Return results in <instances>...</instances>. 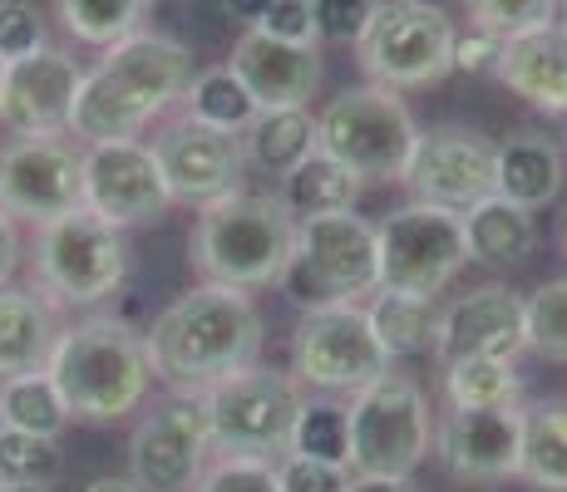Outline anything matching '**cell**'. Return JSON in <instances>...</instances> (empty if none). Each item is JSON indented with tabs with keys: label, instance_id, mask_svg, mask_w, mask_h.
I'll use <instances>...</instances> for the list:
<instances>
[{
	"label": "cell",
	"instance_id": "obj_1",
	"mask_svg": "<svg viewBox=\"0 0 567 492\" xmlns=\"http://www.w3.org/2000/svg\"><path fill=\"white\" fill-rule=\"evenodd\" d=\"M193 84V50L158 30H134L128 40L100 50L84 70L70 108V138L80 148L144 138V128L183 104Z\"/></svg>",
	"mask_w": 567,
	"mask_h": 492
},
{
	"label": "cell",
	"instance_id": "obj_2",
	"mask_svg": "<svg viewBox=\"0 0 567 492\" xmlns=\"http://www.w3.org/2000/svg\"><path fill=\"white\" fill-rule=\"evenodd\" d=\"M261 341L267 325L257 301L233 286H193L144 331L154 379L173 394H207L227 375L257 365Z\"/></svg>",
	"mask_w": 567,
	"mask_h": 492
},
{
	"label": "cell",
	"instance_id": "obj_3",
	"mask_svg": "<svg viewBox=\"0 0 567 492\" xmlns=\"http://www.w3.org/2000/svg\"><path fill=\"white\" fill-rule=\"evenodd\" d=\"M45 375L74 423H124L128 414L144 409L154 389L144 331L118 315H84L74 325H60Z\"/></svg>",
	"mask_w": 567,
	"mask_h": 492
},
{
	"label": "cell",
	"instance_id": "obj_4",
	"mask_svg": "<svg viewBox=\"0 0 567 492\" xmlns=\"http://www.w3.org/2000/svg\"><path fill=\"white\" fill-rule=\"evenodd\" d=\"M291 251H297V217L277 192L257 188H233L198 207V227L188 242L203 286H233L247 295L277 286L291 266Z\"/></svg>",
	"mask_w": 567,
	"mask_h": 492
},
{
	"label": "cell",
	"instance_id": "obj_5",
	"mask_svg": "<svg viewBox=\"0 0 567 492\" xmlns=\"http://www.w3.org/2000/svg\"><path fill=\"white\" fill-rule=\"evenodd\" d=\"M128 237L90 207L40 222L30 237V271L54 311H94L128 281Z\"/></svg>",
	"mask_w": 567,
	"mask_h": 492
},
{
	"label": "cell",
	"instance_id": "obj_6",
	"mask_svg": "<svg viewBox=\"0 0 567 492\" xmlns=\"http://www.w3.org/2000/svg\"><path fill=\"white\" fill-rule=\"evenodd\" d=\"M351 429V478H414V468L434 453V414L420 379L390 365L375 385L346 399Z\"/></svg>",
	"mask_w": 567,
	"mask_h": 492
},
{
	"label": "cell",
	"instance_id": "obj_7",
	"mask_svg": "<svg viewBox=\"0 0 567 492\" xmlns=\"http://www.w3.org/2000/svg\"><path fill=\"white\" fill-rule=\"evenodd\" d=\"M277 286L301 311L370 301L380 291L375 222L361 212H331L297 222V251H291V266Z\"/></svg>",
	"mask_w": 567,
	"mask_h": 492
},
{
	"label": "cell",
	"instance_id": "obj_8",
	"mask_svg": "<svg viewBox=\"0 0 567 492\" xmlns=\"http://www.w3.org/2000/svg\"><path fill=\"white\" fill-rule=\"evenodd\" d=\"M414 138H420V124H414L410 104L395 90H380V84L341 90L316 114V148L341 168H351L361 188L405 178Z\"/></svg>",
	"mask_w": 567,
	"mask_h": 492
},
{
	"label": "cell",
	"instance_id": "obj_9",
	"mask_svg": "<svg viewBox=\"0 0 567 492\" xmlns=\"http://www.w3.org/2000/svg\"><path fill=\"white\" fill-rule=\"evenodd\" d=\"M454 20L444 10L414 6V0H375L355 54L370 84L380 90H430L454 74Z\"/></svg>",
	"mask_w": 567,
	"mask_h": 492
},
{
	"label": "cell",
	"instance_id": "obj_10",
	"mask_svg": "<svg viewBox=\"0 0 567 492\" xmlns=\"http://www.w3.org/2000/svg\"><path fill=\"white\" fill-rule=\"evenodd\" d=\"M301 404L307 389L297 385V375L271 365H247L203 394L213 448L252 458H287Z\"/></svg>",
	"mask_w": 567,
	"mask_h": 492
},
{
	"label": "cell",
	"instance_id": "obj_11",
	"mask_svg": "<svg viewBox=\"0 0 567 492\" xmlns=\"http://www.w3.org/2000/svg\"><path fill=\"white\" fill-rule=\"evenodd\" d=\"M380 242V291L400 295H424L440 301L450 281L468 266V242H464V212L430 202H405L375 222Z\"/></svg>",
	"mask_w": 567,
	"mask_h": 492
},
{
	"label": "cell",
	"instance_id": "obj_12",
	"mask_svg": "<svg viewBox=\"0 0 567 492\" xmlns=\"http://www.w3.org/2000/svg\"><path fill=\"white\" fill-rule=\"evenodd\" d=\"M395 359L370 331L365 305H316L301 311L291 331V375L301 389L316 394H346L375 385Z\"/></svg>",
	"mask_w": 567,
	"mask_h": 492
},
{
	"label": "cell",
	"instance_id": "obj_13",
	"mask_svg": "<svg viewBox=\"0 0 567 492\" xmlns=\"http://www.w3.org/2000/svg\"><path fill=\"white\" fill-rule=\"evenodd\" d=\"M213 429H207L203 394H163L138 409L128 433V478L144 492H193L203 468L213 463Z\"/></svg>",
	"mask_w": 567,
	"mask_h": 492
},
{
	"label": "cell",
	"instance_id": "obj_14",
	"mask_svg": "<svg viewBox=\"0 0 567 492\" xmlns=\"http://www.w3.org/2000/svg\"><path fill=\"white\" fill-rule=\"evenodd\" d=\"M84 207V148L70 134H30L0 144V212L54 222Z\"/></svg>",
	"mask_w": 567,
	"mask_h": 492
},
{
	"label": "cell",
	"instance_id": "obj_15",
	"mask_svg": "<svg viewBox=\"0 0 567 492\" xmlns=\"http://www.w3.org/2000/svg\"><path fill=\"white\" fill-rule=\"evenodd\" d=\"M494 163H498L494 138H484L468 124H434L420 128L400 182L410 188V202L468 212L474 202L494 197Z\"/></svg>",
	"mask_w": 567,
	"mask_h": 492
},
{
	"label": "cell",
	"instance_id": "obj_16",
	"mask_svg": "<svg viewBox=\"0 0 567 492\" xmlns=\"http://www.w3.org/2000/svg\"><path fill=\"white\" fill-rule=\"evenodd\" d=\"M84 207L104 217L109 227L128 232V227L158 222L173 207L163 188L158 158L144 138H118V144L84 148Z\"/></svg>",
	"mask_w": 567,
	"mask_h": 492
},
{
	"label": "cell",
	"instance_id": "obj_17",
	"mask_svg": "<svg viewBox=\"0 0 567 492\" xmlns=\"http://www.w3.org/2000/svg\"><path fill=\"white\" fill-rule=\"evenodd\" d=\"M148 148L158 158L163 188L183 207H207L233 188H243L247 163H243V144L233 134H217V128H203L178 114L173 124L158 128V138Z\"/></svg>",
	"mask_w": 567,
	"mask_h": 492
},
{
	"label": "cell",
	"instance_id": "obj_18",
	"mask_svg": "<svg viewBox=\"0 0 567 492\" xmlns=\"http://www.w3.org/2000/svg\"><path fill=\"white\" fill-rule=\"evenodd\" d=\"M523 341V295L504 281L454 295L440 311V335H434V359H518Z\"/></svg>",
	"mask_w": 567,
	"mask_h": 492
},
{
	"label": "cell",
	"instance_id": "obj_19",
	"mask_svg": "<svg viewBox=\"0 0 567 492\" xmlns=\"http://www.w3.org/2000/svg\"><path fill=\"white\" fill-rule=\"evenodd\" d=\"M523 409H450L434 423V458L460 483H508L518 478Z\"/></svg>",
	"mask_w": 567,
	"mask_h": 492
},
{
	"label": "cell",
	"instance_id": "obj_20",
	"mask_svg": "<svg viewBox=\"0 0 567 492\" xmlns=\"http://www.w3.org/2000/svg\"><path fill=\"white\" fill-rule=\"evenodd\" d=\"M84 70L74 64V54L45 45L30 60L6 64L0 80V128L10 138L30 134H70V108L80 94Z\"/></svg>",
	"mask_w": 567,
	"mask_h": 492
},
{
	"label": "cell",
	"instance_id": "obj_21",
	"mask_svg": "<svg viewBox=\"0 0 567 492\" xmlns=\"http://www.w3.org/2000/svg\"><path fill=\"white\" fill-rule=\"evenodd\" d=\"M227 70L247 84L257 108L311 104V94L321 90V54H316V45H287V40H271L261 30H247L237 40L233 54H227Z\"/></svg>",
	"mask_w": 567,
	"mask_h": 492
},
{
	"label": "cell",
	"instance_id": "obj_22",
	"mask_svg": "<svg viewBox=\"0 0 567 492\" xmlns=\"http://www.w3.org/2000/svg\"><path fill=\"white\" fill-rule=\"evenodd\" d=\"M494 80L514 90L528 108L548 118H567V35L558 25L528 30V35L504 40Z\"/></svg>",
	"mask_w": 567,
	"mask_h": 492
},
{
	"label": "cell",
	"instance_id": "obj_23",
	"mask_svg": "<svg viewBox=\"0 0 567 492\" xmlns=\"http://www.w3.org/2000/svg\"><path fill=\"white\" fill-rule=\"evenodd\" d=\"M60 341V321L45 291L30 286H0V379L35 375L50 365V349Z\"/></svg>",
	"mask_w": 567,
	"mask_h": 492
},
{
	"label": "cell",
	"instance_id": "obj_24",
	"mask_svg": "<svg viewBox=\"0 0 567 492\" xmlns=\"http://www.w3.org/2000/svg\"><path fill=\"white\" fill-rule=\"evenodd\" d=\"M494 192L508 197L523 212L548 207L563 192V148L548 134H533V128L504 138L494 163Z\"/></svg>",
	"mask_w": 567,
	"mask_h": 492
},
{
	"label": "cell",
	"instance_id": "obj_25",
	"mask_svg": "<svg viewBox=\"0 0 567 492\" xmlns=\"http://www.w3.org/2000/svg\"><path fill=\"white\" fill-rule=\"evenodd\" d=\"M243 163L267 178H287L291 168L316 153V114L307 104H291V108H261L252 124L243 128Z\"/></svg>",
	"mask_w": 567,
	"mask_h": 492
},
{
	"label": "cell",
	"instance_id": "obj_26",
	"mask_svg": "<svg viewBox=\"0 0 567 492\" xmlns=\"http://www.w3.org/2000/svg\"><path fill=\"white\" fill-rule=\"evenodd\" d=\"M464 242H468V261H484V266L504 271L533 257L538 227H533V212H523V207L494 192L464 212Z\"/></svg>",
	"mask_w": 567,
	"mask_h": 492
},
{
	"label": "cell",
	"instance_id": "obj_27",
	"mask_svg": "<svg viewBox=\"0 0 567 492\" xmlns=\"http://www.w3.org/2000/svg\"><path fill=\"white\" fill-rule=\"evenodd\" d=\"M370 331L385 345L390 359H420L434 355V335H440V301L424 295H400V291H375L365 305Z\"/></svg>",
	"mask_w": 567,
	"mask_h": 492
},
{
	"label": "cell",
	"instance_id": "obj_28",
	"mask_svg": "<svg viewBox=\"0 0 567 492\" xmlns=\"http://www.w3.org/2000/svg\"><path fill=\"white\" fill-rule=\"evenodd\" d=\"M277 197L287 202V212L297 217V222H307V217H331V212H355V202H361V178L316 148L301 168H291L287 178H281Z\"/></svg>",
	"mask_w": 567,
	"mask_h": 492
},
{
	"label": "cell",
	"instance_id": "obj_29",
	"mask_svg": "<svg viewBox=\"0 0 567 492\" xmlns=\"http://www.w3.org/2000/svg\"><path fill=\"white\" fill-rule=\"evenodd\" d=\"M518 478L538 492H567V404H528L523 409Z\"/></svg>",
	"mask_w": 567,
	"mask_h": 492
},
{
	"label": "cell",
	"instance_id": "obj_30",
	"mask_svg": "<svg viewBox=\"0 0 567 492\" xmlns=\"http://www.w3.org/2000/svg\"><path fill=\"white\" fill-rule=\"evenodd\" d=\"M178 108H183V118H193V124L217 128V134H233V138H243V128L261 114L257 98L247 94V84L237 80L227 64H213V70L193 74V84H188V94H183Z\"/></svg>",
	"mask_w": 567,
	"mask_h": 492
},
{
	"label": "cell",
	"instance_id": "obj_31",
	"mask_svg": "<svg viewBox=\"0 0 567 492\" xmlns=\"http://www.w3.org/2000/svg\"><path fill=\"white\" fill-rule=\"evenodd\" d=\"M444 404L450 409H523L518 359H450Z\"/></svg>",
	"mask_w": 567,
	"mask_h": 492
},
{
	"label": "cell",
	"instance_id": "obj_32",
	"mask_svg": "<svg viewBox=\"0 0 567 492\" xmlns=\"http://www.w3.org/2000/svg\"><path fill=\"white\" fill-rule=\"evenodd\" d=\"M0 419L6 429H20V433H35V439H60L70 429V409H64L60 389L45 369L35 375H16V379H0Z\"/></svg>",
	"mask_w": 567,
	"mask_h": 492
},
{
	"label": "cell",
	"instance_id": "obj_33",
	"mask_svg": "<svg viewBox=\"0 0 567 492\" xmlns=\"http://www.w3.org/2000/svg\"><path fill=\"white\" fill-rule=\"evenodd\" d=\"M148 10H154V0H54L64 35L94 50H109L134 30H144Z\"/></svg>",
	"mask_w": 567,
	"mask_h": 492
},
{
	"label": "cell",
	"instance_id": "obj_34",
	"mask_svg": "<svg viewBox=\"0 0 567 492\" xmlns=\"http://www.w3.org/2000/svg\"><path fill=\"white\" fill-rule=\"evenodd\" d=\"M287 458H311V463H336L346 468L351 458V429H346V404L336 399H311L301 404L297 429H291Z\"/></svg>",
	"mask_w": 567,
	"mask_h": 492
},
{
	"label": "cell",
	"instance_id": "obj_35",
	"mask_svg": "<svg viewBox=\"0 0 567 492\" xmlns=\"http://www.w3.org/2000/svg\"><path fill=\"white\" fill-rule=\"evenodd\" d=\"M64 478L60 439L6 429L0 433V488H54Z\"/></svg>",
	"mask_w": 567,
	"mask_h": 492
},
{
	"label": "cell",
	"instance_id": "obj_36",
	"mask_svg": "<svg viewBox=\"0 0 567 492\" xmlns=\"http://www.w3.org/2000/svg\"><path fill=\"white\" fill-rule=\"evenodd\" d=\"M523 341L533 355L567 365V276H553L523 295Z\"/></svg>",
	"mask_w": 567,
	"mask_h": 492
},
{
	"label": "cell",
	"instance_id": "obj_37",
	"mask_svg": "<svg viewBox=\"0 0 567 492\" xmlns=\"http://www.w3.org/2000/svg\"><path fill=\"white\" fill-rule=\"evenodd\" d=\"M193 492H287L281 488V458L252 453H213Z\"/></svg>",
	"mask_w": 567,
	"mask_h": 492
},
{
	"label": "cell",
	"instance_id": "obj_38",
	"mask_svg": "<svg viewBox=\"0 0 567 492\" xmlns=\"http://www.w3.org/2000/svg\"><path fill=\"white\" fill-rule=\"evenodd\" d=\"M464 10H468V25L488 30L498 40L558 25V0H464Z\"/></svg>",
	"mask_w": 567,
	"mask_h": 492
},
{
	"label": "cell",
	"instance_id": "obj_39",
	"mask_svg": "<svg viewBox=\"0 0 567 492\" xmlns=\"http://www.w3.org/2000/svg\"><path fill=\"white\" fill-rule=\"evenodd\" d=\"M50 45L45 35V15L35 10V0H0V60L16 64L30 60Z\"/></svg>",
	"mask_w": 567,
	"mask_h": 492
},
{
	"label": "cell",
	"instance_id": "obj_40",
	"mask_svg": "<svg viewBox=\"0 0 567 492\" xmlns=\"http://www.w3.org/2000/svg\"><path fill=\"white\" fill-rule=\"evenodd\" d=\"M370 10H375V0H311L316 40H326V45H355Z\"/></svg>",
	"mask_w": 567,
	"mask_h": 492
},
{
	"label": "cell",
	"instance_id": "obj_41",
	"mask_svg": "<svg viewBox=\"0 0 567 492\" xmlns=\"http://www.w3.org/2000/svg\"><path fill=\"white\" fill-rule=\"evenodd\" d=\"M252 30L271 40H287V45H321L316 40V20H311V0H271L267 15Z\"/></svg>",
	"mask_w": 567,
	"mask_h": 492
},
{
	"label": "cell",
	"instance_id": "obj_42",
	"mask_svg": "<svg viewBox=\"0 0 567 492\" xmlns=\"http://www.w3.org/2000/svg\"><path fill=\"white\" fill-rule=\"evenodd\" d=\"M281 488L287 492H351V473L311 458H281Z\"/></svg>",
	"mask_w": 567,
	"mask_h": 492
},
{
	"label": "cell",
	"instance_id": "obj_43",
	"mask_svg": "<svg viewBox=\"0 0 567 492\" xmlns=\"http://www.w3.org/2000/svg\"><path fill=\"white\" fill-rule=\"evenodd\" d=\"M498 54H504V40L488 35V30H460L454 35V70L460 74H494L498 70Z\"/></svg>",
	"mask_w": 567,
	"mask_h": 492
},
{
	"label": "cell",
	"instance_id": "obj_44",
	"mask_svg": "<svg viewBox=\"0 0 567 492\" xmlns=\"http://www.w3.org/2000/svg\"><path fill=\"white\" fill-rule=\"evenodd\" d=\"M20 266V222L10 212H0V286H10Z\"/></svg>",
	"mask_w": 567,
	"mask_h": 492
},
{
	"label": "cell",
	"instance_id": "obj_45",
	"mask_svg": "<svg viewBox=\"0 0 567 492\" xmlns=\"http://www.w3.org/2000/svg\"><path fill=\"white\" fill-rule=\"evenodd\" d=\"M267 6H271V0H223L227 20H237V25H247V30H252L261 15H267Z\"/></svg>",
	"mask_w": 567,
	"mask_h": 492
},
{
	"label": "cell",
	"instance_id": "obj_46",
	"mask_svg": "<svg viewBox=\"0 0 567 492\" xmlns=\"http://www.w3.org/2000/svg\"><path fill=\"white\" fill-rule=\"evenodd\" d=\"M351 492H420L414 478H351Z\"/></svg>",
	"mask_w": 567,
	"mask_h": 492
},
{
	"label": "cell",
	"instance_id": "obj_47",
	"mask_svg": "<svg viewBox=\"0 0 567 492\" xmlns=\"http://www.w3.org/2000/svg\"><path fill=\"white\" fill-rule=\"evenodd\" d=\"M80 492H144V488H138L128 473H100V478H90Z\"/></svg>",
	"mask_w": 567,
	"mask_h": 492
},
{
	"label": "cell",
	"instance_id": "obj_48",
	"mask_svg": "<svg viewBox=\"0 0 567 492\" xmlns=\"http://www.w3.org/2000/svg\"><path fill=\"white\" fill-rule=\"evenodd\" d=\"M414 6H430V10H444V15H450V10L464 6V0H414Z\"/></svg>",
	"mask_w": 567,
	"mask_h": 492
},
{
	"label": "cell",
	"instance_id": "obj_49",
	"mask_svg": "<svg viewBox=\"0 0 567 492\" xmlns=\"http://www.w3.org/2000/svg\"><path fill=\"white\" fill-rule=\"evenodd\" d=\"M558 30L567 35V6H558Z\"/></svg>",
	"mask_w": 567,
	"mask_h": 492
},
{
	"label": "cell",
	"instance_id": "obj_50",
	"mask_svg": "<svg viewBox=\"0 0 567 492\" xmlns=\"http://www.w3.org/2000/svg\"><path fill=\"white\" fill-rule=\"evenodd\" d=\"M0 492H50V488H0Z\"/></svg>",
	"mask_w": 567,
	"mask_h": 492
},
{
	"label": "cell",
	"instance_id": "obj_51",
	"mask_svg": "<svg viewBox=\"0 0 567 492\" xmlns=\"http://www.w3.org/2000/svg\"><path fill=\"white\" fill-rule=\"evenodd\" d=\"M0 80H6V60H0Z\"/></svg>",
	"mask_w": 567,
	"mask_h": 492
},
{
	"label": "cell",
	"instance_id": "obj_52",
	"mask_svg": "<svg viewBox=\"0 0 567 492\" xmlns=\"http://www.w3.org/2000/svg\"><path fill=\"white\" fill-rule=\"evenodd\" d=\"M563 251H567V227H563Z\"/></svg>",
	"mask_w": 567,
	"mask_h": 492
},
{
	"label": "cell",
	"instance_id": "obj_53",
	"mask_svg": "<svg viewBox=\"0 0 567 492\" xmlns=\"http://www.w3.org/2000/svg\"><path fill=\"white\" fill-rule=\"evenodd\" d=\"M0 433H6V419H0Z\"/></svg>",
	"mask_w": 567,
	"mask_h": 492
},
{
	"label": "cell",
	"instance_id": "obj_54",
	"mask_svg": "<svg viewBox=\"0 0 567 492\" xmlns=\"http://www.w3.org/2000/svg\"><path fill=\"white\" fill-rule=\"evenodd\" d=\"M558 6H567V0H558Z\"/></svg>",
	"mask_w": 567,
	"mask_h": 492
}]
</instances>
